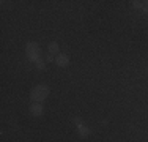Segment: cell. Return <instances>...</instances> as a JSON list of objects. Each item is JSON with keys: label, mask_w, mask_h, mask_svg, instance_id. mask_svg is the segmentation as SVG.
Here are the masks:
<instances>
[{"label": "cell", "mask_w": 148, "mask_h": 142, "mask_svg": "<svg viewBox=\"0 0 148 142\" xmlns=\"http://www.w3.org/2000/svg\"><path fill=\"white\" fill-rule=\"evenodd\" d=\"M49 92H51V88H49L47 85L40 84V85H36V87H33V90L30 92V98L33 103H41L49 97Z\"/></svg>", "instance_id": "obj_1"}, {"label": "cell", "mask_w": 148, "mask_h": 142, "mask_svg": "<svg viewBox=\"0 0 148 142\" xmlns=\"http://www.w3.org/2000/svg\"><path fill=\"white\" fill-rule=\"evenodd\" d=\"M25 52H27V59L30 60V62H38L40 60V54H41V48L38 43H27L25 46Z\"/></svg>", "instance_id": "obj_2"}, {"label": "cell", "mask_w": 148, "mask_h": 142, "mask_svg": "<svg viewBox=\"0 0 148 142\" xmlns=\"http://www.w3.org/2000/svg\"><path fill=\"white\" fill-rule=\"evenodd\" d=\"M30 114H32V115H35V117L43 115V106L38 104V103H33V104L30 106Z\"/></svg>", "instance_id": "obj_3"}, {"label": "cell", "mask_w": 148, "mask_h": 142, "mask_svg": "<svg viewBox=\"0 0 148 142\" xmlns=\"http://www.w3.org/2000/svg\"><path fill=\"white\" fill-rule=\"evenodd\" d=\"M55 63H57L58 66H66L69 63V57L66 54H58L57 59H55Z\"/></svg>", "instance_id": "obj_4"}, {"label": "cell", "mask_w": 148, "mask_h": 142, "mask_svg": "<svg viewBox=\"0 0 148 142\" xmlns=\"http://www.w3.org/2000/svg\"><path fill=\"white\" fill-rule=\"evenodd\" d=\"M77 130H79V134L82 137H87V136H90V130L87 126H84V125H77Z\"/></svg>", "instance_id": "obj_5"}, {"label": "cell", "mask_w": 148, "mask_h": 142, "mask_svg": "<svg viewBox=\"0 0 148 142\" xmlns=\"http://www.w3.org/2000/svg\"><path fill=\"white\" fill-rule=\"evenodd\" d=\"M47 51H49V54H58L60 48H58L57 43H51V44H49V48H47Z\"/></svg>", "instance_id": "obj_6"}, {"label": "cell", "mask_w": 148, "mask_h": 142, "mask_svg": "<svg viewBox=\"0 0 148 142\" xmlns=\"http://www.w3.org/2000/svg\"><path fill=\"white\" fill-rule=\"evenodd\" d=\"M132 5H134V8H140V10L143 8V2H139V0H134Z\"/></svg>", "instance_id": "obj_7"}, {"label": "cell", "mask_w": 148, "mask_h": 142, "mask_svg": "<svg viewBox=\"0 0 148 142\" xmlns=\"http://www.w3.org/2000/svg\"><path fill=\"white\" fill-rule=\"evenodd\" d=\"M36 68H38V70H44V68H46L43 60H38V62H36Z\"/></svg>", "instance_id": "obj_8"}, {"label": "cell", "mask_w": 148, "mask_h": 142, "mask_svg": "<svg viewBox=\"0 0 148 142\" xmlns=\"http://www.w3.org/2000/svg\"><path fill=\"white\" fill-rule=\"evenodd\" d=\"M46 62H47V63L54 62V55H52V54H47V55H46Z\"/></svg>", "instance_id": "obj_9"}, {"label": "cell", "mask_w": 148, "mask_h": 142, "mask_svg": "<svg viewBox=\"0 0 148 142\" xmlns=\"http://www.w3.org/2000/svg\"><path fill=\"white\" fill-rule=\"evenodd\" d=\"M142 10H143L145 13H148V5H143V8H142Z\"/></svg>", "instance_id": "obj_10"}]
</instances>
